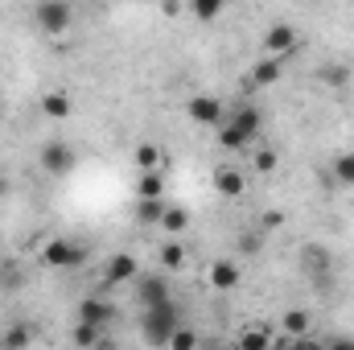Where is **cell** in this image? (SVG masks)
<instances>
[{"instance_id":"1","label":"cell","mask_w":354,"mask_h":350,"mask_svg":"<svg viewBox=\"0 0 354 350\" xmlns=\"http://www.w3.org/2000/svg\"><path fill=\"white\" fill-rule=\"evenodd\" d=\"M260 128H264V111H260L256 103H239L235 116L218 124V145H223L227 153H239V149H248V145L260 136Z\"/></svg>"},{"instance_id":"2","label":"cell","mask_w":354,"mask_h":350,"mask_svg":"<svg viewBox=\"0 0 354 350\" xmlns=\"http://www.w3.org/2000/svg\"><path fill=\"white\" fill-rule=\"evenodd\" d=\"M177 326H181V309H177V301L157 305V309H140V334H145L149 347H165V342L174 338Z\"/></svg>"},{"instance_id":"3","label":"cell","mask_w":354,"mask_h":350,"mask_svg":"<svg viewBox=\"0 0 354 350\" xmlns=\"http://www.w3.org/2000/svg\"><path fill=\"white\" fill-rule=\"evenodd\" d=\"M37 161H41V169L50 177H66L79 165V157H75V149H71L66 140H46L41 153H37Z\"/></svg>"},{"instance_id":"4","label":"cell","mask_w":354,"mask_h":350,"mask_svg":"<svg viewBox=\"0 0 354 350\" xmlns=\"http://www.w3.org/2000/svg\"><path fill=\"white\" fill-rule=\"evenodd\" d=\"M87 260V252H83V243H75V239H50L46 248H41V264L46 268H79V264Z\"/></svg>"},{"instance_id":"5","label":"cell","mask_w":354,"mask_h":350,"mask_svg":"<svg viewBox=\"0 0 354 350\" xmlns=\"http://www.w3.org/2000/svg\"><path fill=\"white\" fill-rule=\"evenodd\" d=\"M75 322H87V326H95V330H103V334H107V330L115 326V305H111L107 297H95V293H91V297L79 301Z\"/></svg>"},{"instance_id":"6","label":"cell","mask_w":354,"mask_h":350,"mask_svg":"<svg viewBox=\"0 0 354 350\" xmlns=\"http://www.w3.org/2000/svg\"><path fill=\"white\" fill-rule=\"evenodd\" d=\"M33 21H37L46 33H66V29L75 25V8L62 4V0H46V4L33 8Z\"/></svg>"},{"instance_id":"7","label":"cell","mask_w":354,"mask_h":350,"mask_svg":"<svg viewBox=\"0 0 354 350\" xmlns=\"http://www.w3.org/2000/svg\"><path fill=\"white\" fill-rule=\"evenodd\" d=\"M206 280H210L214 293H235V288L243 284V264L231 260V256H223V260H214L206 268Z\"/></svg>"},{"instance_id":"8","label":"cell","mask_w":354,"mask_h":350,"mask_svg":"<svg viewBox=\"0 0 354 350\" xmlns=\"http://www.w3.org/2000/svg\"><path fill=\"white\" fill-rule=\"evenodd\" d=\"M185 116L194 124H202V128H218L223 124V103L214 95H189L185 99Z\"/></svg>"},{"instance_id":"9","label":"cell","mask_w":354,"mask_h":350,"mask_svg":"<svg viewBox=\"0 0 354 350\" xmlns=\"http://www.w3.org/2000/svg\"><path fill=\"white\" fill-rule=\"evenodd\" d=\"M136 284H140V309H157V305H169V301H174L169 276H161V272H149V276H140Z\"/></svg>"},{"instance_id":"10","label":"cell","mask_w":354,"mask_h":350,"mask_svg":"<svg viewBox=\"0 0 354 350\" xmlns=\"http://www.w3.org/2000/svg\"><path fill=\"white\" fill-rule=\"evenodd\" d=\"M103 280L107 284H132V280H140V260L132 252H115L111 260L103 264Z\"/></svg>"},{"instance_id":"11","label":"cell","mask_w":354,"mask_h":350,"mask_svg":"<svg viewBox=\"0 0 354 350\" xmlns=\"http://www.w3.org/2000/svg\"><path fill=\"white\" fill-rule=\"evenodd\" d=\"M264 50H268V58H280V62H284V58L297 50V29L284 25V21H276L264 33Z\"/></svg>"},{"instance_id":"12","label":"cell","mask_w":354,"mask_h":350,"mask_svg":"<svg viewBox=\"0 0 354 350\" xmlns=\"http://www.w3.org/2000/svg\"><path fill=\"white\" fill-rule=\"evenodd\" d=\"M280 334L284 338H313V313L309 309H288L284 317H280Z\"/></svg>"},{"instance_id":"13","label":"cell","mask_w":354,"mask_h":350,"mask_svg":"<svg viewBox=\"0 0 354 350\" xmlns=\"http://www.w3.org/2000/svg\"><path fill=\"white\" fill-rule=\"evenodd\" d=\"M214 190H218V198H243V190H248L243 169H231V165L214 169Z\"/></svg>"},{"instance_id":"14","label":"cell","mask_w":354,"mask_h":350,"mask_svg":"<svg viewBox=\"0 0 354 350\" xmlns=\"http://www.w3.org/2000/svg\"><path fill=\"white\" fill-rule=\"evenodd\" d=\"M280 79H284V62H280V58H268L264 54V58L252 66V87H276Z\"/></svg>"},{"instance_id":"15","label":"cell","mask_w":354,"mask_h":350,"mask_svg":"<svg viewBox=\"0 0 354 350\" xmlns=\"http://www.w3.org/2000/svg\"><path fill=\"white\" fill-rule=\"evenodd\" d=\"M235 350H272V326H248L239 334Z\"/></svg>"},{"instance_id":"16","label":"cell","mask_w":354,"mask_h":350,"mask_svg":"<svg viewBox=\"0 0 354 350\" xmlns=\"http://www.w3.org/2000/svg\"><path fill=\"white\" fill-rule=\"evenodd\" d=\"M41 111H46L50 120H66V116L75 111V103H71V95H66V91H46V99H41Z\"/></svg>"},{"instance_id":"17","label":"cell","mask_w":354,"mask_h":350,"mask_svg":"<svg viewBox=\"0 0 354 350\" xmlns=\"http://www.w3.org/2000/svg\"><path fill=\"white\" fill-rule=\"evenodd\" d=\"M136 165H140V174H161V165H165V153H161L157 145L140 140V145H136Z\"/></svg>"},{"instance_id":"18","label":"cell","mask_w":354,"mask_h":350,"mask_svg":"<svg viewBox=\"0 0 354 350\" xmlns=\"http://www.w3.org/2000/svg\"><path fill=\"white\" fill-rule=\"evenodd\" d=\"M33 342V330L25 326V322H12V326H4V334H0V347L4 350H25Z\"/></svg>"},{"instance_id":"19","label":"cell","mask_w":354,"mask_h":350,"mask_svg":"<svg viewBox=\"0 0 354 350\" xmlns=\"http://www.w3.org/2000/svg\"><path fill=\"white\" fill-rule=\"evenodd\" d=\"M157 260H161L165 272H181V268H185V248H181L177 239H165L161 252H157Z\"/></svg>"},{"instance_id":"20","label":"cell","mask_w":354,"mask_h":350,"mask_svg":"<svg viewBox=\"0 0 354 350\" xmlns=\"http://www.w3.org/2000/svg\"><path fill=\"white\" fill-rule=\"evenodd\" d=\"M185 227H189V210H185V206H165V214H161V231H169V239H177Z\"/></svg>"},{"instance_id":"21","label":"cell","mask_w":354,"mask_h":350,"mask_svg":"<svg viewBox=\"0 0 354 350\" xmlns=\"http://www.w3.org/2000/svg\"><path fill=\"white\" fill-rule=\"evenodd\" d=\"M99 338H103V330H95V326H87V322H75V330H71L75 350H95L99 347Z\"/></svg>"},{"instance_id":"22","label":"cell","mask_w":354,"mask_h":350,"mask_svg":"<svg viewBox=\"0 0 354 350\" xmlns=\"http://www.w3.org/2000/svg\"><path fill=\"white\" fill-rule=\"evenodd\" d=\"M161 214H165V202H161V198H140V202H136V219H140V223L161 227Z\"/></svg>"},{"instance_id":"23","label":"cell","mask_w":354,"mask_h":350,"mask_svg":"<svg viewBox=\"0 0 354 350\" xmlns=\"http://www.w3.org/2000/svg\"><path fill=\"white\" fill-rule=\"evenodd\" d=\"M136 194H140V198H161V202H165V177L161 174H140Z\"/></svg>"},{"instance_id":"24","label":"cell","mask_w":354,"mask_h":350,"mask_svg":"<svg viewBox=\"0 0 354 350\" xmlns=\"http://www.w3.org/2000/svg\"><path fill=\"white\" fill-rule=\"evenodd\" d=\"M202 347V338H198V330H189V326H177L174 338L165 342V350H198Z\"/></svg>"},{"instance_id":"25","label":"cell","mask_w":354,"mask_h":350,"mask_svg":"<svg viewBox=\"0 0 354 350\" xmlns=\"http://www.w3.org/2000/svg\"><path fill=\"white\" fill-rule=\"evenodd\" d=\"M334 177L342 185H354V153H338L334 157Z\"/></svg>"},{"instance_id":"26","label":"cell","mask_w":354,"mask_h":350,"mask_svg":"<svg viewBox=\"0 0 354 350\" xmlns=\"http://www.w3.org/2000/svg\"><path fill=\"white\" fill-rule=\"evenodd\" d=\"M189 12H194L198 21H214V17L223 12V0H194V4H189Z\"/></svg>"},{"instance_id":"27","label":"cell","mask_w":354,"mask_h":350,"mask_svg":"<svg viewBox=\"0 0 354 350\" xmlns=\"http://www.w3.org/2000/svg\"><path fill=\"white\" fill-rule=\"evenodd\" d=\"M301 260H305V272H309V268H313V272H326V268H330V256H326L322 248H305Z\"/></svg>"},{"instance_id":"28","label":"cell","mask_w":354,"mask_h":350,"mask_svg":"<svg viewBox=\"0 0 354 350\" xmlns=\"http://www.w3.org/2000/svg\"><path fill=\"white\" fill-rule=\"evenodd\" d=\"M264 248V231H248V235H239V252L243 256H256Z\"/></svg>"},{"instance_id":"29","label":"cell","mask_w":354,"mask_h":350,"mask_svg":"<svg viewBox=\"0 0 354 350\" xmlns=\"http://www.w3.org/2000/svg\"><path fill=\"white\" fill-rule=\"evenodd\" d=\"M322 79H326V83H334V87H342V83L351 79V71H346V66H334V62H330V66H322Z\"/></svg>"},{"instance_id":"30","label":"cell","mask_w":354,"mask_h":350,"mask_svg":"<svg viewBox=\"0 0 354 350\" xmlns=\"http://www.w3.org/2000/svg\"><path fill=\"white\" fill-rule=\"evenodd\" d=\"M276 165H280V157H276V149H260V153H256V169H260V174H272Z\"/></svg>"},{"instance_id":"31","label":"cell","mask_w":354,"mask_h":350,"mask_svg":"<svg viewBox=\"0 0 354 350\" xmlns=\"http://www.w3.org/2000/svg\"><path fill=\"white\" fill-rule=\"evenodd\" d=\"M288 350H326V342H317V338H297V342H288Z\"/></svg>"},{"instance_id":"32","label":"cell","mask_w":354,"mask_h":350,"mask_svg":"<svg viewBox=\"0 0 354 350\" xmlns=\"http://www.w3.org/2000/svg\"><path fill=\"white\" fill-rule=\"evenodd\" d=\"M280 223H284V214H280V210H264V219H260V227H264V231L280 227Z\"/></svg>"},{"instance_id":"33","label":"cell","mask_w":354,"mask_h":350,"mask_svg":"<svg viewBox=\"0 0 354 350\" xmlns=\"http://www.w3.org/2000/svg\"><path fill=\"white\" fill-rule=\"evenodd\" d=\"M326 350H354V338L338 334V338H330V342H326Z\"/></svg>"},{"instance_id":"34","label":"cell","mask_w":354,"mask_h":350,"mask_svg":"<svg viewBox=\"0 0 354 350\" xmlns=\"http://www.w3.org/2000/svg\"><path fill=\"white\" fill-rule=\"evenodd\" d=\"M161 12H165V17H181V0H165Z\"/></svg>"},{"instance_id":"35","label":"cell","mask_w":354,"mask_h":350,"mask_svg":"<svg viewBox=\"0 0 354 350\" xmlns=\"http://www.w3.org/2000/svg\"><path fill=\"white\" fill-rule=\"evenodd\" d=\"M95 350H120V347H115V342H107V334H103V338H99V347H95Z\"/></svg>"},{"instance_id":"36","label":"cell","mask_w":354,"mask_h":350,"mask_svg":"<svg viewBox=\"0 0 354 350\" xmlns=\"http://www.w3.org/2000/svg\"><path fill=\"white\" fill-rule=\"evenodd\" d=\"M0 198H8V177L0 174Z\"/></svg>"},{"instance_id":"37","label":"cell","mask_w":354,"mask_h":350,"mask_svg":"<svg viewBox=\"0 0 354 350\" xmlns=\"http://www.w3.org/2000/svg\"><path fill=\"white\" fill-rule=\"evenodd\" d=\"M231 350H235V347H231Z\"/></svg>"},{"instance_id":"38","label":"cell","mask_w":354,"mask_h":350,"mask_svg":"<svg viewBox=\"0 0 354 350\" xmlns=\"http://www.w3.org/2000/svg\"><path fill=\"white\" fill-rule=\"evenodd\" d=\"M0 350H4V347H0Z\"/></svg>"}]
</instances>
